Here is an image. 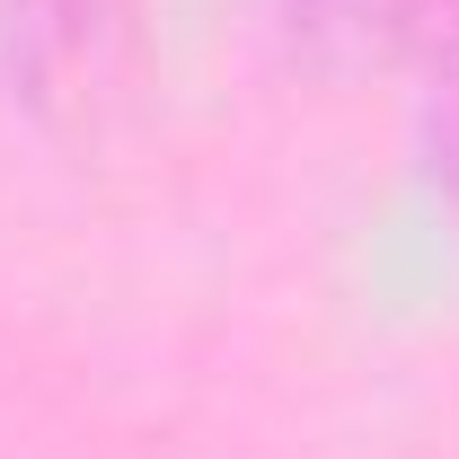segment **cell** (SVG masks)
<instances>
[{"label": "cell", "instance_id": "6da1fadb", "mask_svg": "<svg viewBox=\"0 0 459 459\" xmlns=\"http://www.w3.org/2000/svg\"><path fill=\"white\" fill-rule=\"evenodd\" d=\"M291 18L327 54H389L406 27L424 18V0H291Z\"/></svg>", "mask_w": 459, "mask_h": 459}, {"label": "cell", "instance_id": "7a4b0ae2", "mask_svg": "<svg viewBox=\"0 0 459 459\" xmlns=\"http://www.w3.org/2000/svg\"><path fill=\"white\" fill-rule=\"evenodd\" d=\"M433 169H442V186L459 204V36L442 54V89H433Z\"/></svg>", "mask_w": 459, "mask_h": 459}]
</instances>
